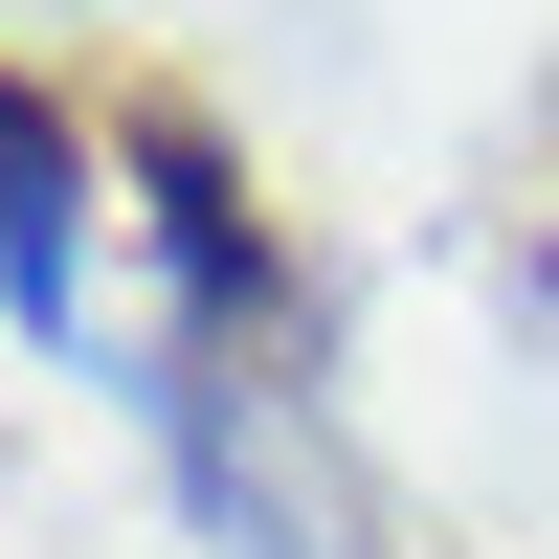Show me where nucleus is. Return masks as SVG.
Segmentation results:
<instances>
[{
	"label": "nucleus",
	"mask_w": 559,
	"mask_h": 559,
	"mask_svg": "<svg viewBox=\"0 0 559 559\" xmlns=\"http://www.w3.org/2000/svg\"><path fill=\"white\" fill-rule=\"evenodd\" d=\"M0 292H68V112H45V90L23 68H0Z\"/></svg>",
	"instance_id": "1"
}]
</instances>
